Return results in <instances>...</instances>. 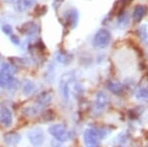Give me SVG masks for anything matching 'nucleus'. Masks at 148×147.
I'll list each match as a JSON object with an SVG mask.
<instances>
[{
    "label": "nucleus",
    "instance_id": "nucleus-18",
    "mask_svg": "<svg viewBox=\"0 0 148 147\" xmlns=\"http://www.w3.org/2000/svg\"><path fill=\"white\" fill-rule=\"evenodd\" d=\"M11 42H13L14 44H16V46H19V44H20V40H19V38L17 37V36L12 35L11 36Z\"/></svg>",
    "mask_w": 148,
    "mask_h": 147
},
{
    "label": "nucleus",
    "instance_id": "nucleus-16",
    "mask_svg": "<svg viewBox=\"0 0 148 147\" xmlns=\"http://www.w3.org/2000/svg\"><path fill=\"white\" fill-rule=\"evenodd\" d=\"M139 35H140V38H141L142 41H147L148 40V34L146 32V29H145V26H143V27L140 28L139 30Z\"/></svg>",
    "mask_w": 148,
    "mask_h": 147
},
{
    "label": "nucleus",
    "instance_id": "nucleus-10",
    "mask_svg": "<svg viewBox=\"0 0 148 147\" xmlns=\"http://www.w3.org/2000/svg\"><path fill=\"white\" fill-rule=\"evenodd\" d=\"M52 96L49 92H44V93L40 94L39 97L37 98V105H39L40 108L42 107H47L51 103Z\"/></svg>",
    "mask_w": 148,
    "mask_h": 147
},
{
    "label": "nucleus",
    "instance_id": "nucleus-19",
    "mask_svg": "<svg viewBox=\"0 0 148 147\" xmlns=\"http://www.w3.org/2000/svg\"><path fill=\"white\" fill-rule=\"evenodd\" d=\"M4 2H7V3H16L18 0H2Z\"/></svg>",
    "mask_w": 148,
    "mask_h": 147
},
{
    "label": "nucleus",
    "instance_id": "nucleus-2",
    "mask_svg": "<svg viewBox=\"0 0 148 147\" xmlns=\"http://www.w3.org/2000/svg\"><path fill=\"white\" fill-rule=\"evenodd\" d=\"M49 131L59 142H65L70 138V131L62 124H52L51 126H49Z\"/></svg>",
    "mask_w": 148,
    "mask_h": 147
},
{
    "label": "nucleus",
    "instance_id": "nucleus-17",
    "mask_svg": "<svg viewBox=\"0 0 148 147\" xmlns=\"http://www.w3.org/2000/svg\"><path fill=\"white\" fill-rule=\"evenodd\" d=\"M2 31L4 32V34H6L7 36H10L12 33V28L9 25H3L2 26Z\"/></svg>",
    "mask_w": 148,
    "mask_h": 147
},
{
    "label": "nucleus",
    "instance_id": "nucleus-4",
    "mask_svg": "<svg viewBox=\"0 0 148 147\" xmlns=\"http://www.w3.org/2000/svg\"><path fill=\"white\" fill-rule=\"evenodd\" d=\"M28 138L30 143L35 147H40L45 142V133L42 129L36 127L30 130L28 133Z\"/></svg>",
    "mask_w": 148,
    "mask_h": 147
},
{
    "label": "nucleus",
    "instance_id": "nucleus-7",
    "mask_svg": "<svg viewBox=\"0 0 148 147\" xmlns=\"http://www.w3.org/2000/svg\"><path fill=\"white\" fill-rule=\"evenodd\" d=\"M37 0H18L15 3V9L18 12H25L36 4Z\"/></svg>",
    "mask_w": 148,
    "mask_h": 147
},
{
    "label": "nucleus",
    "instance_id": "nucleus-12",
    "mask_svg": "<svg viewBox=\"0 0 148 147\" xmlns=\"http://www.w3.org/2000/svg\"><path fill=\"white\" fill-rule=\"evenodd\" d=\"M108 104V97L104 92H99L96 97V106L98 109H104Z\"/></svg>",
    "mask_w": 148,
    "mask_h": 147
},
{
    "label": "nucleus",
    "instance_id": "nucleus-15",
    "mask_svg": "<svg viewBox=\"0 0 148 147\" xmlns=\"http://www.w3.org/2000/svg\"><path fill=\"white\" fill-rule=\"evenodd\" d=\"M108 87L111 91L114 92V93H116V91H120L121 89V86L119 84V83H110V85Z\"/></svg>",
    "mask_w": 148,
    "mask_h": 147
},
{
    "label": "nucleus",
    "instance_id": "nucleus-5",
    "mask_svg": "<svg viewBox=\"0 0 148 147\" xmlns=\"http://www.w3.org/2000/svg\"><path fill=\"white\" fill-rule=\"evenodd\" d=\"M83 137L86 147H99L100 134L96 129H89L85 130Z\"/></svg>",
    "mask_w": 148,
    "mask_h": 147
},
{
    "label": "nucleus",
    "instance_id": "nucleus-1",
    "mask_svg": "<svg viewBox=\"0 0 148 147\" xmlns=\"http://www.w3.org/2000/svg\"><path fill=\"white\" fill-rule=\"evenodd\" d=\"M59 89H60V94L62 95L64 100L67 101L69 99V93L72 91V89H77V84H76L75 81V75H74L73 72H69L63 75L62 78L60 79Z\"/></svg>",
    "mask_w": 148,
    "mask_h": 147
},
{
    "label": "nucleus",
    "instance_id": "nucleus-8",
    "mask_svg": "<svg viewBox=\"0 0 148 147\" xmlns=\"http://www.w3.org/2000/svg\"><path fill=\"white\" fill-rule=\"evenodd\" d=\"M4 141L9 146H16L21 141V135L17 132H8L4 135Z\"/></svg>",
    "mask_w": 148,
    "mask_h": 147
},
{
    "label": "nucleus",
    "instance_id": "nucleus-13",
    "mask_svg": "<svg viewBox=\"0 0 148 147\" xmlns=\"http://www.w3.org/2000/svg\"><path fill=\"white\" fill-rule=\"evenodd\" d=\"M35 90V84L32 81H25V83L23 84V93L24 95H30L33 93V91Z\"/></svg>",
    "mask_w": 148,
    "mask_h": 147
},
{
    "label": "nucleus",
    "instance_id": "nucleus-9",
    "mask_svg": "<svg viewBox=\"0 0 148 147\" xmlns=\"http://www.w3.org/2000/svg\"><path fill=\"white\" fill-rule=\"evenodd\" d=\"M78 18H79V14H78V11L76 9H71L70 11L67 12V14H66V20H67L71 29H74L77 26Z\"/></svg>",
    "mask_w": 148,
    "mask_h": 147
},
{
    "label": "nucleus",
    "instance_id": "nucleus-14",
    "mask_svg": "<svg viewBox=\"0 0 148 147\" xmlns=\"http://www.w3.org/2000/svg\"><path fill=\"white\" fill-rule=\"evenodd\" d=\"M1 69L4 70V71H6V72H8V73H10V74H12V75H14L16 73L15 67H14L13 65H11L10 63L4 62L3 64H2V66H1Z\"/></svg>",
    "mask_w": 148,
    "mask_h": 147
},
{
    "label": "nucleus",
    "instance_id": "nucleus-6",
    "mask_svg": "<svg viewBox=\"0 0 148 147\" xmlns=\"http://www.w3.org/2000/svg\"><path fill=\"white\" fill-rule=\"evenodd\" d=\"M13 124V115L7 107L0 108V124L4 127H10Z\"/></svg>",
    "mask_w": 148,
    "mask_h": 147
},
{
    "label": "nucleus",
    "instance_id": "nucleus-11",
    "mask_svg": "<svg viewBox=\"0 0 148 147\" xmlns=\"http://www.w3.org/2000/svg\"><path fill=\"white\" fill-rule=\"evenodd\" d=\"M147 12V8L143 5H137L133 9L132 12V19L134 22H140L142 20V18L145 16Z\"/></svg>",
    "mask_w": 148,
    "mask_h": 147
},
{
    "label": "nucleus",
    "instance_id": "nucleus-3",
    "mask_svg": "<svg viewBox=\"0 0 148 147\" xmlns=\"http://www.w3.org/2000/svg\"><path fill=\"white\" fill-rule=\"evenodd\" d=\"M111 42V33L106 29H101L96 33L93 40V44L96 47L104 49L109 46Z\"/></svg>",
    "mask_w": 148,
    "mask_h": 147
}]
</instances>
